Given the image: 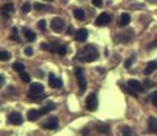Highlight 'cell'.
Here are the masks:
<instances>
[{
	"instance_id": "33",
	"label": "cell",
	"mask_w": 157,
	"mask_h": 136,
	"mask_svg": "<svg viewBox=\"0 0 157 136\" xmlns=\"http://www.w3.org/2000/svg\"><path fill=\"white\" fill-rule=\"evenodd\" d=\"M122 134L123 135H132V131L130 128H126L124 127V128H122Z\"/></svg>"
},
{
	"instance_id": "5",
	"label": "cell",
	"mask_w": 157,
	"mask_h": 136,
	"mask_svg": "<svg viewBox=\"0 0 157 136\" xmlns=\"http://www.w3.org/2000/svg\"><path fill=\"white\" fill-rule=\"evenodd\" d=\"M109 22H111V15L107 14V13H102V14H100L97 18H96L94 23L97 26H107Z\"/></svg>"
},
{
	"instance_id": "35",
	"label": "cell",
	"mask_w": 157,
	"mask_h": 136,
	"mask_svg": "<svg viewBox=\"0 0 157 136\" xmlns=\"http://www.w3.org/2000/svg\"><path fill=\"white\" fill-rule=\"evenodd\" d=\"M4 83H6L4 76H3V75H0V87H3V86H4Z\"/></svg>"
},
{
	"instance_id": "25",
	"label": "cell",
	"mask_w": 157,
	"mask_h": 136,
	"mask_svg": "<svg viewBox=\"0 0 157 136\" xmlns=\"http://www.w3.org/2000/svg\"><path fill=\"white\" fill-rule=\"evenodd\" d=\"M30 10H32V6H30V3H25V4L22 6V11H23L25 14L30 13Z\"/></svg>"
},
{
	"instance_id": "31",
	"label": "cell",
	"mask_w": 157,
	"mask_h": 136,
	"mask_svg": "<svg viewBox=\"0 0 157 136\" xmlns=\"http://www.w3.org/2000/svg\"><path fill=\"white\" fill-rule=\"evenodd\" d=\"M92 4L94 7H102V0H92Z\"/></svg>"
},
{
	"instance_id": "26",
	"label": "cell",
	"mask_w": 157,
	"mask_h": 136,
	"mask_svg": "<svg viewBox=\"0 0 157 136\" xmlns=\"http://www.w3.org/2000/svg\"><path fill=\"white\" fill-rule=\"evenodd\" d=\"M37 26H38V29H40V30H45V29H47V22H45L44 19H41V20H38Z\"/></svg>"
},
{
	"instance_id": "12",
	"label": "cell",
	"mask_w": 157,
	"mask_h": 136,
	"mask_svg": "<svg viewBox=\"0 0 157 136\" xmlns=\"http://www.w3.org/2000/svg\"><path fill=\"white\" fill-rule=\"evenodd\" d=\"M29 89V93H33V94H43L44 93V86L41 83H30Z\"/></svg>"
},
{
	"instance_id": "24",
	"label": "cell",
	"mask_w": 157,
	"mask_h": 136,
	"mask_svg": "<svg viewBox=\"0 0 157 136\" xmlns=\"http://www.w3.org/2000/svg\"><path fill=\"white\" fill-rule=\"evenodd\" d=\"M97 128L100 129L101 134H109V127L108 125H97Z\"/></svg>"
},
{
	"instance_id": "11",
	"label": "cell",
	"mask_w": 157,
	"mask_h": 136,
	"mask_svg": "<svg viewBox=\"0 0 157 136\" xmlns=\"http://www.w3.org/2000/svg\"><path fill=\"white\" fill-rule=\"evenodd\" d=\"M13 10H14V6L11 4V3H7V4L2 6V8H0V14H2L4 18H7V17H10L11 15Z\"/></svg>"
},
{
	"instance_id": "10",
	"label": "cell",
	"mask_w": 157,
	"mask_h": 136,
	"mask_svg": "<svg viewBox=\"0 0 157 136\" xmlns=\"http://www.w3.org/2000/svg\"><path fill=\"white\" fill-rule=\"evenodd\" d=\"M89 37V33H87L86 29H79L77 33H75V40L78 42H85Z\"/></svg>"
},
{
	"instance_id": "4",
	"label": "cell",
	"mask_w": 157,
	"mask_h": 136,
	"mask_svg": "<svg viewBox=\"0 0 157 136\" xmlns=\"http://www.w3.org/2000/svg\"><path fill=\"white\" fill-rule=\"evenodd\" d=\"M97 105H98V102H97V95H96L94 93L89 94V97L86 98V108H87V110L94 112L96 109H97Z\"/></svg>"
},
{
	"instance_id": "29",
	"label": "cell",
	"mask_w": 157,
	"mask_h": 136,
	"mask_svg": "<svg viewBox=\"0 0 157 136\" xmlns=\"http://www.w3.org/2000/svg\"><path fill=\"white\" fill-rule=\"evenodd\" d=\"M150 101H152V104L157 106V91H155L152 95H150Z\"/></svg>"
},
{
	"instance_id": "34",
	"label": "cell",
	"mask_w": 157,
	"mask_h": 136,
	"mask_svg": "<svg viewBox=\"0 0 157 136\" xmlns=\"http://www.w3.org/2000/svg\"><path fill=\"white\" fill-rule=\"evenodd\" d=\"M25 54H26V56H32V54H33V49H32V48L26 46L25 48Z\"/></svg>"
},
{
	"instance_id": "8",
	"label": "cell",
	"mask_w": 157,
	"mask_h": 136,
	"mask_svg": "<svg viewBox=\"0 0 157 136\" xmlns=\"http://www.w3.org/2000/svg\"><path fill=\"white\" fill-rule=\"evenodd\" d=\"M44 128L45 129H56L57 127H59V120H57V117H51V119H48L47 121L44 123Z\"/></svg>"
},
{
	"instance_id": "9",
	"label": "cell",
	"mask_w": 157,
	"mask_h": 136,
	"mask_svg": "<svg viewBox=\"0 0 157 136\" xmlns=\"http://www.w3.org/2000/svg\"><path fill=\"white\" fill-rule=\"evenodd\" d=\"M49 86L52 87V89H60L62 87V84H63V82H62V79L60 78H57V76H55V75H52L51 74L49 75Z\"/></svg>"
},
{
	"instance_id": "2",
	"label": "cell",
	"mask_w": 157,
	"mask_h": 136,
	"mask_svg": "<svg viewBox=\"0 0 157 136\" xmlns=\"http://www.w3.org/2000/svg\"><path fill=\"white\" fill-rule=\"evenodd\" d=\"M75 76H77V80H78V86H79V93H83L86 90V86H87L83 69L82 68H77V69H75Z\"/></svg>"
},
{
	"instance_id": "19",
	"label": "cell",
	"mask_w": 157,
	"mask_h": 136,
	"mask_svg": "<svg viewBox=\"0 0 157 136\" xmlns=\"http://www.w3.org/2000/svg\"><path fill=\"white\" fill-rule=\"evenodd\" d=\"M13 68H14V71H17V72H23L25 71V65L22 64V63H19V61H15L14 64H13Z\"/></svg>"
},
{
	"instance_id": "13",
	"label": "cell",
	"mask_w": 157,
	"mask_h": 136,
	"mask_svg": "<svg viewBox=\"0 0 157 136\" xmlns=\"http://www.w3.org/2000/svg\"><path fill=\"white\" fill-rule=\"evenodd\" d=\"M41 113L40 110H34V109H32V110L28 112V120L29 121H37L38 119H40Z\"/></svg>"
},
{
	"instance_id": "38",
	"label": "cell",
	"mask_w": 157,
	"mask_h": 136,
	"mask_svg": "<svg viewBox=\"0 0 157 136\" xmlns=\"http://www.w3.org/2000/svg\"><path fill=\"white\" fill-rule=\"evenodd\" d=\"M67 31H68V34H72V27H71V26H68V30H67Z\"/></svg>"
},
{
	"instance_id": "17",
	"label": "cell",
	"mask_w": 157,
	"mask_h": 136,
	"mask_svg": "<svg viewBox=\"0 0 157 136\" xmlns=\"http://www.w3.org/2000/svg\"><path fill=\"white\" fill-rule=\"evenodd\" d=\"M156 69H157V60L156 61H150L149 64H147V67L145 68L144 72H145V75H150L153 71H156Z\"/></svg>"
},
{
	"instance_id": "23",
	"label": "cell",
	"mask_w": 157,
	"mask_h": 136,
	"mask_svg": "<svg viewBox=\"0 0 157 136\" xmlns=\"http://www.w3.org/2000/svg\"><path fill=\"white\" fill-rule=\"evenodd\" d=\"M21 79H22V82H25V83H29V82H30V75L26 74L25 71L21 72Z\"/></svg>"
},
{
	"instance_id": "32",
	"label": "cell",
	"mask_w": 157,
	"mask_h": 136,
	"mask_svg": "<svg viewBox=\"0 0 157 136\" xmlns=\"http://www.w3.org/2000/svg\"><path fill=\"white\" fill-rule=\"evenodd\" d=\"M132 61H134V57H131V59H127V60H126V63H124V67L126 68H130V67H131V64H132Z\"/></svg>"
},
{
	"instance_id": "39",
	"label": "cell",
	"mask_w": 157,
	"mask_h": 136,
	"mask_svg": "<svg viewBox=\"0 0 157 136\" xmlns=\"http://www.w3.org/2000/svg\"><path fill=\"white\" fill-rule=\"evenodd\" d=\"M45 2H53V0H45Z\"/></svg>"
},
{
	"instance_id": "30",
	"label": "cell",
	"mask_w": 157,
	"mask_h": 136,
	"mask_svg": "<svg viewBox=\"0 0 157 136\" xmlns=\"http://www.w3.org/2000/svg\"><path fill=\"white\" fill-rule=\"evenodd\" d=\"M40 48H41L43 50H52V45L45 44V42H44V44H41V45H40Z\"/></svg>"
},
{
	"instance_id": "28",
	"label": "cell",
	"mask_w": 157,
	"mask_h": 136,
	"mask_svg": "<svg viewBox=\"0 0 157 136\" xmlns=\"http://www.w3.org/2000/svg\"><path fill=\"white\" fill-rule=\"evenodd\" d=\"M34 8L36 10H47V11H49V7H45L44 4H40V3H36Z\"/></svg>"
},
{
	"instance_id": "16",
	"label": "cell",
	"mask_w": 157,
	"mask_h": 136,
	"mask_svg": "<svg viewBox=\"0 0 157 136\" xmlns=\"http://www.w3.org/2000/svg\"><path fill=\"white\" fill-rule=\"evenodd\" d=\"M130 20H131V18H130V15L127 13L122 14V15H120V19H119V26H122V27L127 26L130 23Z\"/></svg>"
},
{
	"instance_id": "18",
	"label": "cell",
	"mask_w": 157,
	"mask_h": 136,
	"mask_svg": "<svg viewBox=\"0 0 157 136\" xmlns=\"http://www.w3.org/2000/svg\"><path fill=\"white\" fill-rule=\"evenodd\" d=\"M72 14H74V17L77 18L78 20H83V19H85V11L81 10V8H75V10L72 11Z\"/></svg>"
},
{
	"instance_id": "1",
	"label": "cell",
	"mask_w": 157,
	"mask_h": 136,
	"mask_svg": "<svg viewBox=\"0 0 157 136\" xmlns=\"http://www.w3.org/2000/svg\"><path fill=\"white\" fill-rule=\"evenodd\" d=\"M78 59L83 63H92L98 59V52L94 45H86L78 53Z\"/></svg>"
},
{
	"instance_id": "7",
	"label": "cell",
	"mask_w": 157,
	"mask_h": 136,
	"mask_svg": "<svg viewBox=\"0 0 157 136\" xmlns=\"http://www.w3.org/2000/svg\"><path fill=\"white\" fill-rule=\"evenodd\" d=\"M8 121L13 124V125H21V124L23 123V119L18 112H13V113H10V116H8Z\"/></svg>"
},
{
	"instance_id": "15",
	"label": "cell",
	"mask_w": 157,
	"mask_h": 136,
	"mask_svg": "<svg viewBox=\"0 0 157 136\" xmlns=\"http://www.w3.org/2000/svg\"><path fill=\"white\" fill-rule=\"evenodd\" d=\"M23 35H25V38L28 41H34L36 40V33L34 31H32L30 29H28V27H23Z\"/></svg>"
},
{
	"instance_id": "14",
	"label": "cell",
	"mask_w": 157,
	"mask_h": 136,
	"mask_svg": "<svg viewBox=\"0 0 157 136\" xmlns=\"http://www.w3.org/2000/svg\"><path fill=\"white\" fill-rule=\"evenodd\" d=\"M147 127H149V131L152 134H157V119L156 117H150L149 121H147Z\"/></svg>"
},
{
	"instance_id": "36",
	"label": "cell",
	"mask_w": 157,
	"mask_h": 136,
	"mask_svg": "<svg viewBox=\"0 0 157 136\" xmlns=\"http://www.w3.org/2000/svg\"><path fill=\"white\" fill-rule=\"evenodd\" d=\"M157 46V41H155V42H152V44L147 46V49H153V48H156Z\"/></svg>"
},
{
	"instance_id": "37",
	"label": "cell",
	"mask_w": 157,
	"mask_h": 136,
	"mask_svg": "<svg viewBox=\"0 0 157 136\" xmlns=\"http://www.w3.org/2000/svg\"><path fill=\"white\" fill-rule=\"evenodd\" d=\"M145 86H153V83H152V82H150V80H145Z\"/></svg>"
},
{
	"instance_id": "27",
	"label": "cell",
	"mask_w": 157,
	"mask_h": 136,
	"mask_svg": "<svg viewBox=\"0 0 157 136\" xmlns=\"http://www.w3.org/2000/svg\"><path fill=\"white\" fill-rule=\"evenodd\" d=\"M11 40H14V41H18V40H19V37H18V29H17V27H14V29H13Z\"/></svg>"
},
{
	"instance_id": "21",
	"label": "cell",
	"mask_w": 157,
	"mask_h": 136,
	"mask_svg": "<svg viewBox=\"0 0 157 136\" xmlns=\"http://www.w3.org/2000/svg\"><path fill=\"white\" fill-rule=\"evenodd\" d=\"M11 54L8 52H6V50H0V60L2 61H7V60H10Z\"/></svg>"
},
{
	"instance_id": "22",
	"label": "cell",
	"mask_w": 157,
	"mask_h": 136,
	"mask_svg": "<svg viewBox=\"0 0 157 136\" xmlns=\"http://www.w3.org/2000/svg\"><path fill=\"white\" fill-rule=\"evenodd\" d=\"M57 53H59L60 56H64V54L67 53V46H66V45H59V46H57Z\"/></svg>"
},
{
	"instance_id": "3",
	"label": "cell",
	"mask_w": 157,
	"mask_h": 136,
	"mask_svg": "<svg viewBox=\"0 0 157 136\" xmlns=\"http://www.w3.org/2000/svg\"><path fill=\"white\" fill-rule=\"evenodd\" d=\"M127 87H128V93H131L132 95H137V93H141L144 90V86L140 83L138 80H128L127 82Z\"/></svg>"
},
{
	"instance_id": "20",
	"label": "cell",
	"mask_w": 157,
	"mask_h": 136,
	"mask_svg": "<svg viewBox=\"0 0 157 136\" xmlns=\"http://www.w3.org/2000/svg\"><path fill=\"white\" fill-rule=\"evenodd\" d=\"M53 108H56V105H55V104H52V102H51V104H48L47 106H44V108H43V109H41V110H40L41 116H43V114H45V113H48V112L53 110Z\"/></svg>"
},
{
	"instance_id": "6",
	"label": "cell",
	"mask_w": 157,
	"mask_h": 136,
	"mask_svg": "<svg viewBox=\"0 0 157 136\" xmlns=\"http://www.w3.org/2000/svg\"><path fill=\"white\" fill-rule=\"evenodd\" d=\"M51 29L55 30L56 33L63 31V29H64V22H63V19H60V18H53L52 22H51Z\"/></svg>"
}]
</instances>
